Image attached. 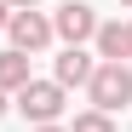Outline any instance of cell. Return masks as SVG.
I'll list each match as a JSON object with an SVG mask.
<instances>
[{
	"mask_svg": "<svg viewBox=\"0 0 132 132\" xmlns=\"http://www.w3.org/2000/svg\"><path fill=\"white\" fill-rule=\"evenodd\" d=\"M52 35L63 40V46H86V40L98 35V12L86 6V0H63V6L52 12Z\"/></svg>",
	"mask_w": 132,
	"mask_h": 132,
	"instance_id": "cell-3",
	"label": "cell"
},
{
	"mask_svg": "<svg viewBox=\"0 0 132 132\" xmlns=\"http://www.w3.org/2000/svg\"><path fill=\"white\" fill-rule=\"evenodd\" d=\"M6 109H12V103H6V92H0V115H6Z\"/></svg>",
	"mask_w": 132,
	"mask_h": 132,
	"instance_id": "cell-13",
	"label": "cell"
},
{
	"mask_svg": "<svg viewBox=\"0 0 132 132\" xmlns=\"http://www.w3.org/2000/svg\"><path fill=\"white\" fill-rule=\"evenodd\" d=\"M86 98H92V109L115 115L121 103H132V69L126 63H98L92 80H86Z\"/></svg>",
	"mask_w": 132,
	"mask_h": 132,
	"instance_id": "cell-2",
	"label": "cell"
},
{
	"mask_svg": "<svg viewBox=\"0 0 132 132\" xmlns=\"http://www.w3.org/2000/svg\"><path fill=\"white\" fill-rule=\"evenodd\" d=\"M121 6H126V12H132V0H121Z\"/></svg>",
	"mask_w": 132,
	"mask_h": 132,
	"instance_id": "cell-14",
	"label": "cell"
},
{
	"mask_svg": "<svg viewBox=\"0 0 132 132\" xmlns=\"http://www.w3.org/2000/svg\"><path fill=\"white\" fill-rule=\"evenodd\" d=\"M6 35H12V52H23V57L46 52L52 40H57V35H52V17H40V12H12Z\"/></svg>",
	"mask_w": 132,
	"mask_h": 132,
	"instance_id": "cell-4",
	"label": "cell"
},
{
	"mask_svg": "<svg viewBox=\"0 0 132 132\" xmlns=\"http://www.w3.org/2000/svg\"><path fill=\"white\" fill-rule=\"evenodd\" d=\"M12 103H17V115H23L29 126H52V121H63V103H69V92H63L57 80H29Z\"/></svg>",
	"mask_w": 132,
	"mask_h": 132,
	"instance_id": "cell-1",
	"label": "cell"
},
{
	"mask_svg": "<svg viewBox=\"0 0 132 132\" xmlns=\"http://www.w3.org/2000/svg\"><path fill=\"white\" fill-rule=\"evenodd\" d=\"M29 132H69V126H63V121H52V126H29Z\"/></svg>",
	"mask_w": 132,
	"mask_h": 132,
	"instance_id": "cell-10",
	"label": "cell"
},
{
	"mask_svg": "<svg viewBox=\"0 0 132 132\" xmlns=\"http://www.w3.org/2000/svg\"><path fill=\"white\" fill-rule=\"evenodd\" d=\"M29 80H35V75H29V57H23V52H0V92L17 98Z\"/></svg>",
	"mask_w": 132,
	"mask_h": 132,
	"instance_id": "cell-7",
	"label": "cell"
},
{
	"mask_svg": "<svg viewBox=\"0 0 132 132\" xmlns=\"http://www.w3.org/2000/svg\"><path fill=\"white\" fill-rule=\"evenodd\" d=\"M92 46H98V52H92L98 63H126V29H121V23H98Z\"/></svg>",
	"mask_w": 132,
	"mask_h": 132,
	"instance_id": "cell-6",
	"label": "cell"
},
{
	"mask_svg": "<svg viewBox=\"0 0 132 132\" xmlns=\"http://www.w3.org/2000/svg\"><path fill=\"white\" fill-rule=\"evenodd\" d=\"M92 69H98V57L86 52V46H63L57 63H52V80L69 92V86H86V80H92Z\"/></svg>",
	"mask_w": 132,
	"mask_h": 132,
	"instance_id": "cell-5",
	"label": "cell"
},
{
	"mask_svg": "<svg viewBox=\"0 0 132 132\" xmlns=\"http://www.w3.org/2000/svg\"><path fill=\"white\" fill-rule=\"evenodd\" d=\"M121 29H126V57H132V17H126V23H121Z\"/></svg>",
	"mask_w": 132,
	"mask_h": 132,
	"instance_id": "cell-12",
	"label": "cell"
},
{
	"mask_svg": "<svg viewBox=\"0 0 132 132\" xmlns=\"http://www.w3.org/2000/svg\"><path fill=\"white\" fill-rule=\"evenodd\" d=\"M69 132H121V126H115V115H103V109H80Z\"/></svg>",
	"mask_w": 132,
	"mask_h": 132,
	"instance_id": "cell-8",
	"label": "cell"
},
{
	"mask_svg": "<svg viewBox=\"0 0 132 132\" xmlns=\"http://www.w3.org/2000/svg\"><path fill=\"white\" fill-rule=\"evenodd\" d=\"M6 6H12V12H35L40 0H6Z\"/></svg>",
	"mask_w": 132,
	"mask_h": 132,
	"instance_id": "cell-9",
	"label": "cell"
},
{
	"mask_svg": "<svg viewBox=\"0 0 132 132\" xmlns=\"http://www.w3.org/2000/svg\"><path fill=\"white\" fill-rule=\"evenodd\" d=\"M6 23H12V6H6V0H0V29H6Z\"/></svg>",
	"mask_w": 132,
	"mask_h": 132,
	"instance_id": "cell-11",
	"label": "cell"
}]
</instances>
